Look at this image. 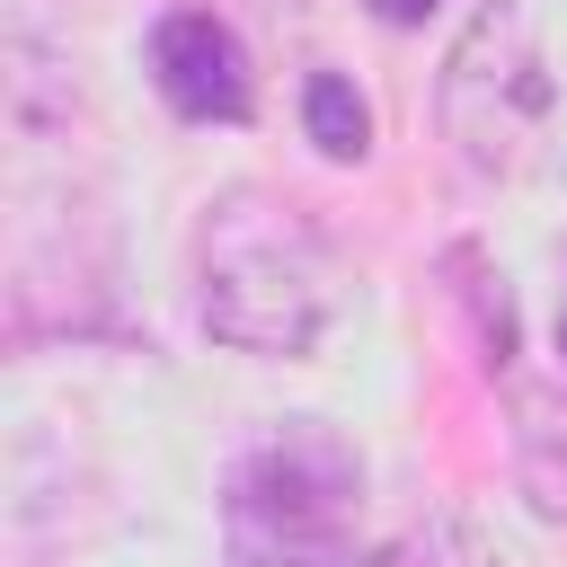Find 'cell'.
I'll return each mask as SVG.
<instances>
[{
  "label": "cell",
  "mask_w": 567,
  "mask_h": 567,
  "mask_svg": "<svg viewBox=\"0 0 567 567\" xmlns=\"http://www.w3.org/2000/svg\"><path fill=\"white\" fill-rule=\"evenodd\" d=\"M443 142L496 186H567V0H478L434 80Z\"/></svg>",
  "instance_id": "6da1fadb"
},
{
  "label": "cell",
  "mask_w": 567,
  "mask_h": 567,
  "mask_svg": "<svg viewBox=\"0 0 567 567\" xmlns=\"http://www.w3.org/2000/svg\"><path fill=\"white\" fill-rule=\"evenodd\" d=\"M204 328L239 354H310L337 319V257L284 195H221L195 239Z\"/></svg>",
  "instance_id": "7a4b0ae2"
},
{
  "label": "cell",
  "mask_w": 567,
  "mask_h": 567,
  "mask_svg": "<svg viewBox=\"0 0 567 567\" xmlns=\"http://www.w3.org/2000/svg\"><path fill=\"white\" fill-rule=\"evenodd\" d=\"M363 514V461L337 425L292 416L230 470V549L239 567H328L354 540Z\"/></svg>",
  "instance_id": "3957f363"
},
{
  "label": "cell",
  "mask_w": 567,
  "mask_h": 567,
  "mask_svg": "<svg viewBox=\"0 0 567 567\" xmlns=\"http://www.w3.org/2000/svg\"><path fill=\"white\" fill-rule=\"evenodd\" d=\"M151 80L186 124H248V106H257L248 53L213 9H168L151 27Z\"/></svg>",
  "instance_id": "277c9868"
},
{
  "label": "cell",
  "mask_w": 567,
  "mask_h": 567,
  "mask_svg": "<svg viewBox=\"0 0 567 567\" xmlns=\"http://www.w3.org/2000/svg\"><path fill=\"white\" fill-rule=\"evenodd\" d=\"M301 124H310V142H319L328 159H363V151H372V106H363L354 80H337V71H310Z\"/></svg>",
  "instance_id": "5b68a950"
},
{
  "label": "cell",
  "mask_w": 567,
  "mask_h": 567,
  "mask_svg": "<svg viewBox=\"0 0 567 567\" xmlns=\"http://www.w3.org/2000/svg\"><path fill=\"white\" fill-rule=\"evenodd\" d=\"M372 9H381L390 27H416V18H425V9H443V0H372Z\"/></svg>",
  "instance_id": "8992f818"
},
{
  "label": "cell",
  "mask_w": 567,
  "mask_h": 567,
  "mask_svg": "<svg viewBox=\"0 0 567 567\" xmlns=\"http://www.w3.org/2000/svg\"><path fill=\"white\" fill-rule=\"evenodd\" d=\"M558 354H567V310H558Z\"/></svg>",
  "instance_id": "52a82bcc"
}]
</instances>
